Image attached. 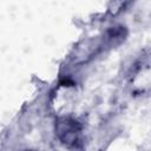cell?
Here are the masks:
<instances>
[{
	"label": "cell",
	"mask_w": 151,
	"mask_h": 151,
	"mask_svg": "<svg viewBox=\"0 0 151 151\" xmlns=\"http://www.w3.org/2000/svg\"><path fill=\"white\" fill-rule=\"evenodd\" d=\"M55 130L61 143L71 145L78 140L80 133V125L78 124V122L71 118H61L60 120H58Z\"/></svg>",
	"instance_id": "obj_1"
}]
</instances>
